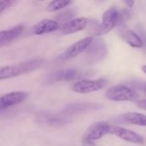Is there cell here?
<instances>
[{
    "label": "cell",
    "mask_w": 146,
    "mask_h": 146,
    "mask_svg": "<svg viewBox=\"0 0 146 146\" xmlns=\"http://www.w3.org/2000/svg\"><path fill=\"white\" fill-rule=\"evenodd\" d=\"M89 21H90L86 17H78L71 19L60 25L59 30L61 31L62 33L65 35L73 34L86 29L89 24Z\"/></svg>",
    "instance_id": "obj_8"
},
{
    "label": "cell",
    "mask_w": 146,
    "mask_h": 146,
    "mask_svg": "<svg viewBox=\"0 0 146 146\" xmlns=\"http://www.w3.org/2000/svg\"><path fill=\"white\" fill-rule=\"evenodd\" d=\"M83 74L80 70L76 68H67L61 69L51 73L48 77V81L50 83L61 82V81H70L80 80Z\"/></svg>",
    "instance_id": "obj_7"
},
{
    "label": "cell",
    "mask_w": 146,
    "mask_h": 146,
    "mask_svg": "<svg viewBox=\"0 0 146 146\" xmlns=\"http://www.w3.org/2000/svg\"><path fill=\"white\" fill-rule=\"evenodd\" d=\"M92 42H93L92 36H87L86 38H83L78 40L77 42L74 43L70 46H68L67 50L58 56L57 59L60 62H65L67 60L76 57L80 54L86 51L87 49L90 47V45L92 44Z\"/></svg>",
    "instance_id": "obj_5"
},
{
    "label": "cell",
    "mask_w": 146,
    "mask_h": 146,
    "mask_svg": "<svg viewBox=\"0 0 146 146\" xmlns=\"http://www.w3.org/2000/svg\"><path fill=\"white\" fill-rule=\"evenodd\" d=\"M120 21V12L115 6H110L102 15L96 36H104L110 33Z\"/></svg>",
    "instance_id": "obj_3"
},
{
    "label": "cell",
    "mask_w": 146,
    "mask_h": 146,
    "mask_svg": "<svg viewBox=\"0 0 146 146\" xmlns=\"http://www.w3.org/2000/svg\"><path fill=\"white\" fill-rule=\"evenodd\" d=\"M28 97L25 92H12L0 97V110L18 105L24 102Z\"/></svg>",
    "instance_id": "obj_10"
},
{
    "label": "cell",
    "mask_w": 146,
    "mask_h": 146,
    "mask_svg": "<svg viewBox=\"0 0 146 146\" xmlns=\"http://www.w3.org/2000/svg\"><path fill=\"white\" fill-rule=\"evenodd\" d=\"M124 3H125L128 8L132 9V8L134 6V4H135V1H133V0H126V1H124Z\"/></svg>",
    "instance_id": "obj_20"
},
{
    "label": "cell",
    "mask_w": 146,
    "mask_h": 146,
    "mask_svg": "<svg viewBox=\"0 0 146 146\" xmlns=\"http://www.w3.org/2000/svg\"><path fill=\"white\" fill-rule=\"evenodd\" d=\"M82 145L83 146H97L96 145V144L94 143V141H92V140H91V139H89L86 138L85 136H84V138H83V139H82Z\"/></svg>",
    "instance_id": "obj_18"
},
{
    "label": "cell",
    "mask_w": 146,
    "mask_h": 146,
    "mask_svg": "<svg viewBox=\"0 0 146 146\" xmlns=\"http://www.w3.org/2000/svg\"><path fill=\"white\" fill-rule=\"evenodd\" d=\"M123 120L134 126L146 127V115L139 112H127L122 115Z\"/></svg>",
    "instance_id": "obj_15"
},
{
    "label": "cell",
    "mask_w": 146,
    "mask_h": 146,
    "mask_svg": "<svg viewBox=\"0 0 146 146\" xmlns=\"http://www.w3.org/2000/svg\"><path fill=\"white\" fill-rule=\"evenodd\" d=\"M106 45L103 40H93L92 44L87 49V56L90 61H98L105 56Z\"/></svg>",
    "instance_id": "obj_14"
},
{
    "label": "cell",
    "mask_w": 146,
    "mask_h": 146,
    "mask_svg": "<svg viewBox=\"0 0 146 146\" xmlns=\"http://www.w3.org/2000/svg\"><path fill=\"white\" fill-rule=\"evenodd\" d=\"M23 25H16L11 28L0 31V48L7 46L15 40L23 32Z\"/></svg>",
    "instance_id": "obj_11"
},
{
    "label": "cell",
    "mask_w": 146,
    "mask_h": 146,
    "mask_svg": "<svg viewBox=\"0 0 146 146\" xmlns=\"http://www.w3.org/2000/svg\"><path fill=\"white\" fill-rule=\"evenodd\" d=\"M105 98L111 102H138L139 93L127 86L118 84L109 87L105 92Z\"/></svg>",
    "instance_id": "obj_2"
},
{
    "label": "cell",
    "mask_w": 146,
    "mask_h": 146,
    "mask_svg": "<svg viewBox=\"0 0 146 146\" xmlns=\"http://www.w3.org/2000/svg\"><path fill=\"white\" fill-rule=\"evenodd\" d=\"M140 89H141L142 91H144L146 93V83H144V84L140 85Z\"/></svg>",
    "instance_id": "obj_21"
},
{
    "label": "cell",
    "mask_w": 146,
    "mask_h": 146,
    "mask_svg": "<svg viewBox=\"0 0 146 146\" xmlns=\"http://www.w3.org/2000/svg\"><path fill=\"white\" fill-rule=\"evenodd\" d=\"M12 3H13V2L9 1V0H2V1H0V15L4 10H6Z\"/></svg>",
    "instance_id": "obj_17"
},
{
    "label": "cell",
    "mask_w": 146,
    "mask_h": 146,
    "mask_svg": "<svg viewBox=\"0 0 146 146\" xmlns=\"http://www.w3.org/2000/svg\"><path fill=\"white\" fill-rule=\"evenodd\" d=\"M72 3L69 0H53L50 2L47 5V10L50 12H55L61 10Z\"/></svg>",
    "instance_id": "obj_16"
},
{
    "label": "cell",
    "mask_w": 146,
    "mask_h": 146,
    "mask_svg": "<svg viewBox=\"0 0 146 146\" xmlns=\"http://www.w3.org/2000/svg\"><path fill=\"white\" fill-rule=\"evenodd\" d=\"M60 25L56 20L52 19H44L39 22H38L33 28V32L35 35H43L46 33H50L59 30Z\"/></svg>",
    "instance_id": "obj_12"
},
{
    "label": "cell",
    "mask_w": 146,
    "mask_h": 146,
    "mask_svg": "<svg viewBox=\"0 0 146 146\" xmlns=\"http://www.w3.org/2000/svg\"><path fill=\"white\" fill-rule=\"evenodd\" d=\"M141 70H142V72L146 74V64H143L142 66H141Z\"/></svg>",
    "instance_id": "obj_22"
},
{
    "label": "cell",
    "mask_w": 146,
    "mask_h": 146,
    "mask_svg": "<svg viewBox=\"0 0 146 146\" xmlns=\"http://www.w3.org/2000/svg\"><path fill=\"white\" fill-rule=\"evenodd\" d=\"M121 36L133 48L139 49V48H143L145 45L144 39L137 33H135L131 29L123 28L121 31Z\"/></svg>",
    "instance_id": "obj_13"
},
{
    "label": "cell",
    "mask_w": 146,
    "mask_h": 146,
    "mask_svg": "<svg viewBox=\"0 0 146 146\" xmlns=\"http://www.w3.org/2000/svg\"><path fill=\"white\" fill-rule=\"evenodd\" d=\"M44 64V60L36 58L26 62H22L15 65L0 66V80L17 77L30 72H33Z\"/></svg>",
    "instance_id": "obj_1"
},
{
    "label": "cell",
    "mask_w": 146,
    "mask_h": 146,
    "mask_svg": "<svg viewBox=\"0 0 146 146\" xmlns=\"http://www.w3.org/2000/svg\"><path fill=\"white\" fill-rule=\"evenodd\" d=\"M108 85L105 78L96 80H77L71 86V91L80 94H88L103 90Z\"/></svg>",
    "instance_id": "obj_4"
},
{
    "label": "cell",
    "mask_w": 146,
    "mask_h": 146,
    "mask_svg": "<svg viewBox=\"0 0 146 146\" xmlns=\"http://www.w3.org/2000/svg\"><path fill=\"white\" fill-rule=\"evenodd\" d=\"M110 125L104 121H98L90 125L86 130L85 137L92 140H99L106 134H109Z\"/></svg>",
    "instance_id": "obj_9"
},
{
    "label": "cell",
    "mask_w": 146,
    "mask_h": 146,
    "mask_svg": "<svg viewBox=\"0 0 146 146\" xmlns=\"http://www.w3.org/2000/svg\"><path fill=\"white\" fill-rule=\"evenodd\" d=\"M137 105L139 108L144 110L146 111V98L145 99H141V100H139L137 102Z\"/></svg>",
    "instance_id": "obj_19"
},
{
    "label": "cell",
    "mask_w": 146,
    "mask_h": 146,
    "mask_svg": "<svg viewBox=\"0 0 146 146\" xmlns=\"http://www.w3.org/2000/svg\"><path fill=\"white\" fill-rule=\"evenodd\" d=\"M109 134L114 135L120 139H122L126 142L135 144V145H144L145 144V139L143 136L139 134L138 133L125 128L121 126H115V125H110Z\"/></svg>",
    "instance_id": "obj_6"
}]
</instances>
